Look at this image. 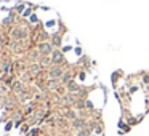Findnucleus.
<instances>
[{"label": "nucleus", "instance_id": "8", "mask_svg": "<svg viewBox=\"0 0 149 136\" xmlns=\"http://www.w3.org/2000/svg\"><path fill=\"white\" fill-rule=\"evenodd\" d=\"M2 43H3V42H2V37H0V46H2Z\"/></svg>", "mask_w": 149, "mask_h": 136}, {"label": "nucleus", "instance_id": "1", "mask_svg": "<svg viewBox=\"0 0 149 136\" xmlns=\"http://www.w3.org/2000/svg\"><path fill=\"white\" fill-rule=\"evenodd\" d=\"M40 51H42V55H48V53L52 51V46H50L48 43H45V45L40 46Z\"/></svg>", "mask_w": 149, "mask_h": 136}, {"label": "nucleus", "instance_id": "2", "mask_svg": "<svg viewBox=\"0 0 149 136\" xmlns=\"http://www.w3.org/2000/svg\"><path fill=\"white\" fill-rule=\"evenodd\" d=\"M84 123H85V122H84L82 119H77V120H74V122H72V126H74V128H80Z\"/></svg>", "mask_w": 149, "mask_h": 136}, {"label": "nucleus", "instance_id": "5", "mask_svg": "<svg viewBox=\"0 0 149 136\" xmlns=\"http://www.w3.org/2000/svg\"><path fill=\"white\" fill-rule=\"evenodd\" d=\"M69 90H77V85H75L74 82H71V83H69Z\"/></svg>", "mask_w": 149, "mask_h": 136}, {"label": "nucleus", "instance_id": "3", "mask_svg": "<svg viewBox=\"0 0 149 136\" xmlns=\"http://www.w3.org/2000/svg\"><path fill=\"white\" fill-rule=\"evenodd\" d=\"M61 74H63V71H61V69H53V71H52V77H53V78L61 77Z\"/></svg>", "mask_w": 149, "mask_h": 136}, {"label": "nucleus", "instance_id": "4", "mask_svg": "<svg viewBox=\"0 0 149 136\" xmlns=\"http://www.w3.org/2000/svg\"><path fill=\"white\" fill-rule=\"evenodd\" d=\"M61 58H63V56H61V53H55V56H53V61H55V62H58V61H61Z\"/></svg>", "mask_w": 149, "mask_h": 136}, {"label": "nucleus", "instance_id": "7", "mask_svg": "<svg viewBox=\"0 0 149 136\" xmlns=\"http://www.w3.org/2000/svg\"><path fill=\"white\" fill-rule=\"evenodd\" d=\"M69 80V74H66L64 77H63V82H68Z\"/></svg>", "mask_w": 149, "mask_h": 136}, {"label": "nucleus", "instance_id": "6", "mask_svg": "<svg viewBox=\"0 0 149 136\" xmlns=\"http://www.w3.org/2000/svg\"><path fill=\"white\" fill-rule=\"evenodd\" d=\"M79 136H88V131H85V130H82V131L79 133Z\"/></svg>", "mask_w": 149, "mask_h": 136}]
</instances>
